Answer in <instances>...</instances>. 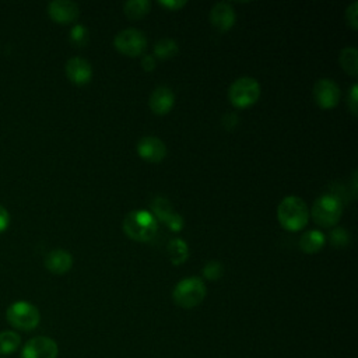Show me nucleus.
<instances>
[{"label":"nucleus","mask_w":358,"mask_h":358,"mask_svg":"<svg viewBox=\"0 0 358 358\" xmlns=\"http://www.w3.org/2000/svg\"><path fill=\"white\" fill-rule=\"evenodd\" d=\"M122 228L127 238L136 242H150L158 229L155 217L145 210H133L126 214Z\"/></svg>","instance_id":"nucleus-2"},{"label":"nucleus","mask_w":358,"mask_h":358,"mask_svg":"<svg viewBox=\"0 0 358 358\" xmlns=\"http://www.w3.org/2000/svg\"><path fill=\"white\" fill-rule=\"evenodd\" d=\"M7 322L18 330L31 331L34 330L41 320V313L35 305L27 301L13 302L6 310Z\"/></svg>","instance_id":"nucleus-5"},{"label":"nucleus","mask_w":358,"mask_h":358,"mask_svg":"<svg viewBox=\"0 0 358 358\" xmlns=\"http://www.w3.org/2000/svg\"><path fill=\"white\" fill-rule=\"evenodd\" d=\"M228 98L235 108H248L260 98V84L253 77H239L231 84Z\"/></svg>","instance_id":"nucleus-6"},{"label":"nucleus","mask_w":358,"mask_h":358,"mask_svg":"<svg viewBox=\"0 0 358 358\" xmlns=\"http://www.w3.org/2000/svg\"><path fill=\"white\" fill-rule=\"evenodd\" d=\"M222 274H224V267H222V264H221L220 262H215V260L208 262V263L204 266V268H203V275H204L207 280H210V281L218 280Z\"/></svg>","instance_id":"nucleus-23"},{"label":"nucleus","mask_w":358,"mask_h":358,"mask_svg":"<svg viewBox=\"0 0 358 358\" xmlns=\"http://www.w3.org/2000/svg\"><path fill=\"white\" fill-rule=\"evenodd\" d=\"M151 3L148 0H129L123 4V13L130 20H140L150 13Z\"/></svg>","instance_id":"nucleus-20"},{"label":"nucleus","mask_w":358,"mask_h":358,"mask_svg":"<svg viewBox=\"0 0 358 358\" xmlns=\"http://www.w3.org/2000/svg\"><path fill=\"white\" fill-rule=\"evenodd\" d=\"M88 39V35H87V29L83 25H74L70 31V41L77 45V46H83Z\"/></svg>","instance_id":"nucleus-25"},{"label":"nucleus","mask_w":358,"mask_h":358,"mask_svg":"<svg viewBox=\"0 0 358 358\" xmlns=\"http://www.w3.org/2000/svg\"><path fill=\"white\" fill-rule=\"evenodd\" d=\"M166 252H168V256H169V260L172 264L178 266V264H182L186 262L187 256H189V248H187V243L180 239V238H173L168 242V246H166Z\"/></svg>","instance_id":"nucleus-18"},{"label":"nucleus","mask_w":358,"mask_h":358,"mask_svg":"<svg viewBox=\"0 0 358 358\" xmlns=\"http://www.w3.org/2000/svg\"><path fill=\"white\" fill-rule=\"evenodd\" d=\"M326 242L324 234L319 229H310L305 234H302L299 239V248L305 253H316L319 252Z\"/></svg>","instance_id":"nucleus-17"},{"label":"nucleus","mask_w":358,"mask_h":358,"mask_svg":"<svg viewBox=\"0 0 358 358\" xmlns=\"http://www.w3.org/2000/svg\"><path fill=\"white\" fill-rule=\"evenodd\" d=\"M49 17L57 24H70L80 15V8L70 0H53L48 4Z\"/></svg>","instance_id":"nucleus-11"},{"label":"nucleus","mask_w":358,"mask_h":358,"mask_svg":"<svg viewBox=\"0 0 358 358\" xmlns=\"http://www.w3.org/2000/svg\"><path fill=\"white\" fill-rule=\"evenodd\" d=\"M312 94L322 109H331L340 101V87L330 78H319L313 84Z\"/></svg>","instance_id":"nucleus-9"},{"label":"nucleus","mask_w":358,"mask_h":358,"mask_svg":"<svg viewBox=\"0 0 358 358\" xmlns=\"http://www.w3.org/2000/svg\"><path fill=\"white\" fill-rule=\"evenodd\" d=\"M179 52L178 43L171 38H162L154 45V57L158 59H171Z\"/></svg>","instance_id":"nucleus-22"},{"label":"nucleus","mask_w":358,"mask_h":358,"mask_svg":"<svg viewBox=\"0 0 358 358\" xmlns=\"http://www.w3.org/2000/svg\"><path fill=\"white\" fill-rule=\"evenodd\" d=\"M21 337L17 331L3 330L0 331V355H10L18 350Z\"/></svg>","instance_id":"nucleus-21"},{"label":"nucleus","mask_w":358,"mask_h":358,"mask_svg":"<svg viewBox=\"0 0 358 358\" xmlns=\"http://www.w3.org/2000/svg\"><path fill=\"white\" fill-rule=\"evenodd\" d=\"M148 103H150V109L152 110V113L162 116V115L169 113L171 109L173 108L175 95L169 87L159 85L151 92Z\"/></svg>","instance_id":"nucleus-14"},{"label":"nucleus","mask_w":358,"mask_h":358,"mask_svg":"<svg viewBox=\"0 0 358 358\" xmlns=\"http://www.w3.org/2000/svg\"><path fill=\"white\" fill-rule=\"evenodd\" d=\"M206 294H207V288L204 281L200 277L192 275L180 280L175 285L172 291V298L178 306L190 309L200 305L206 298Z\"/></svg>","instance_id":"nucleus-3"},{"label":"nucleus","mask_w":358,"mask_h":358,"mask_svg":"<svg viewBox=\"0 0 358 358\" xmlns=\"http://www.w3.org/2000/svg\"><path fill=\"white\" fill-rule=\"evenodd\" d=\"M277 220L287 231H299L309 221V210L306 203L298 196L284 197L277 207Z\"/></svg>","instance_id":"nucleus-1"},{"label":"nucleus","mask_w":358,"mask_h":358,"mask_svg":"<svg viewBox=\"0 0 358 358\" xmlns=\"http://www.w3.org/2000/svg\"><path fill=\"white\" fill-rule=\"evenodd\" d=\"M113 45L124 56H140L147 48V38L143 31L137 28H126L116 34Z\"/></svg>","instance_id":"nucleus-7"},{"label":"nucleus","mask_w":358,"mask_h":358,"mask_svg":"<svg viewBox=\"0 0 358 358\" xmlns=\"http://www.w3.org/2000/svg\"><path fill=\"white\" fill-rule=\"evenodd\" d=\"M151 214L155 217V220L166 224V227L171 224V221L178 215V213H175L172 204L169 203L168 199L162 197V196H157L151 200Z\"/></svg>","instance_id":"nucleus-16"},{"label":"nucleus","mask_w":358,"mask_h":358,"mask_svg":"<svg viewBox=\"0 0 358 358\" xmlns=\"http://www.w3.org/2000/svg\"><path fill=\"white\" fill-rule=\"evenodd\" d=\"M66 76L71 83L77 85H84L92 78V67L85 59L74 56L70 57L66 63Z\"/></svg>","instance_id":"nucleus-13"},{"label":"nucleus","mask_w":358,"mask_h":358,"mask_svg":"<svg viewBox=\"0 0 358 358\" xmlns=\"http://www.w3.org/2000/svg\"><path fill=\"white\" fill-rule=\"evenodd\" d=\"M8 224H10L8 211L6 210V207L0 206V234L8 228Z\"/></svg>","instance_id":"nucleus-29"},{"label":"nucleus","mask_w":358,"mask_h":358,"mask_svg":"<svg viewBox=\"0 0 358 358\" xmlns=\"http://www.w3.org/2000/svg\"><path fill=\"white\" fill-rule=\"evenodd\" d=\"M235 11L227 1H218L210 10V22L220 32L229 31L235 24Z\"/></svg>","instance_id":"nucleus-12"},{"label":"nucleus","mask_w":358,"mask_h":358,"mask_svg":"<svg viewBox=\"0 0 358 358\" xmlns=\"http://www.w3.org/2000/svg\"><path fill=\"white\" fill-rule=\"evenodd\" d=\"M310 214L320 228H331L341 218L343 203L333 194H323L315 200Z\"/></svg>","instance_id":"nucleus-4"},{"label":"nucleus","mask_w":358,"mask_h":358,"mask_svg":"<svg viewBox=\"0 0 358 358\" xmlns=\"http://www.w3.org/2000/svg\"><path fill=\"white\" fill-rule=\"evenodd\" d=\"M159 4L171 11H176V10H180L186 4V1L185 0H168V1L162 0V1H159Z\"/></svg>","instance_id":"nucleus-28"},{"label":"nucleus","mask_w":358,"mask_h":358,"mask_svg":"<svg viewBox=\"0 0 358 358\" xmlns=\"http://www.w3.org/2000/svg\"><path fill=\"white\" fill-rule=\"evenodd\" d=\"M357 91H358V85L354 84L350 90V94L347 96V106L348 109L352 112V115H357V109H358V96H357Z\"/></svg>","instance_id":"nucleus-27"},{"label":"nucleus","mask_w":358,"mask_h":358,"mask_svg":"<svg viewBox=\"0 0 358 358\" xmlns=\"http://www.w3.org/2000/svg\"><path fill=\"white\" fill-rule=\"evenodd\" d=\"M330 243L334 248H344L350 243V234L343 228H336L330 232Z\"/></svg>","instance_id":"nucleus-24"},{"label":"nucleus","mask_w":358,"mask_h":358,"mask_svg":"<svg viewBox=\"0 0 358 358\" xmlns=\"http://www.w3.org/2000/svg\"><path fill=\"white\" fill-rule=\"evenodd\" d=\"M59 347L56 341L46 336L32 337L25 343L21 358H57Z\"/></svg>","instance_id":"nucleus-8"},{"label":"nucleus","mask_w":358,"mask_h":358,"mask_svg":"<svg viewBox=\"0 0 358 358\" xmlns=\"http://www.w3.org/2000/svg\"><path fill=\"white\" fill-rule=\"evenodd\" d=\"M338 63L347 74L355 77L358 74V52H357V49L352 46H347V48L341 49V52L338 55Z\"/></svg>","instance_id":"nucleus-19"},{"label":"nucleus","mask_w":358,"mask_h":358,"mask_svg":"<svg viewBox=\"0 0 358 358\" xmlns=\"http://www.w3.org/2000/svg\"><path fill=\"white\" fill-rule=\"evenodd\" d=\"M357 8H358V3L357 1H352L347 10H345V21L347 24L352 28V29H357L358 28V20H357Z\"/></svg>","instance_id":"nucleus-26"},{"label":"nucleus","mask_w":358,"mask_h":358,"mask_svg":"<svg viewBox=\"0 0 358 358\" xmlns=\"http://www.w3.org/2000/svg\"><path fill=\"white\" fill-rule=\"evenodd\" d=\"M141 66L144 71H152L155 69V57L152 55H145L141 57Z\"/></svg>","instance_id":"nucleus-30"},{"label":"nucleus","mask_w":358,"mask_h":358,"mask_svg":"<svg viewBox=\"0 0 358 358\" xmlns=\"http://www.w3.org/2000/svg\"><path fill=\"white\" fill-rule=\"evenodd\" d=\"M73 266V256L63 249L50 250L45 256V267L53 274H64Z\"/></svg>","instance_id":"nucleus-15"},{"label":"nucleus","mask_w":358,"mask_h":358,"mask_svg":"<svg viewBox=\"0 0 358 358\" xmlns=\"http://www.w3.org/2000/svg\"><path fill=\"white\" fill-rule=\"evenodd\" d=\"M136 148L140 158L147 162H161L166 155L165 143L155 136L141 137Z\"/></svg>","instance_id":"nucleus-10"}]
</instances>
